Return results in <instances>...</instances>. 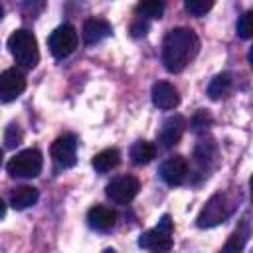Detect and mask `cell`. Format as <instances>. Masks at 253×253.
Returning a JSON list of instances; mask_svg holds the SVG:
<instances>
[{
  "mask_svg": "<svg viewBox=\"0 0 253 253\" xmlns=\"http://www.w3.org/2000/svg\"><path fill=\"white\" fill-rule=\"evenodd\" d=\"M200 40L190 28H172L162 42V63L166 71L180 73L198 55Z\"/></svg>",
  "mask_w": 253,
  "mask_h": 253,
  "instance_id": "6da1fadb",
  "label": "cell"
},
{
  "mask_svg": "<svg viewBox=\"0 0 253 253\" xmlns=\"http://www.w3.org/2000/svg\"><path fill=\"white\" fill-rule=\"evenodd\" d=\"M8 49L12 53V57L16 59L18 65L32 69L38 65L40 61V49H38V42L36 36L30 30H16L10 38H8Z\"/></svg>",
  "mask_w": 253,
  "mask_h": 253,
  "instance_id": "7a4b0ae2",
  "label": "cell"
},
{
  "mask_svg": "<svg viewBox=\"0 0 253 253\" xmlns=\"http://www.w3.org/2000/svg\"><path fill=\"white\" fill-rule=\"evenodd\" d=\"M43 156L38 148H26L12 156L6 164V170L12 178H36L42 172Z\"/></svg>",
  "mask_w": 253,
  "mask_h": 253,
  "instance_id": "3957f363",
  "label": "cell"
},
{
  "mask_svg": "<svg viewBox=\"0 0 253 253\" xmlns=\"http://www.w3.org/2000/svg\"><path fill=\"white\" fill-rule=\"evenodd\" d=\"M172 219L170 215H162L158 225L144 231L140 237H138V245L142 249H148V251H154V253H164V251H170L172 247Z\"/></svg>",
  "mask_w": 253,
  "mask_h": 253,
  "instance_id": "277c9868",
  "label": "cell"
},
{
  "mask_svg": "<svg viewBox=\"0 0 253 253\" xmlns=\"http://www.w3.org/2000/svg\"><path fill=\"white\" fill-rule=\"evenodd\" d=\"M231 210H233V206L229 204V200H227L225 194H213L206 202V206L202 208L196 223H198V227H213V225H219L221 221H225L229 217Z\"/></svg>",
  "mask_w": 253,
  "mask_h": 253,
  "instance_id": "5b68a950",
  "label": "cell"
},
{
  "mask_svg": "<svg viewBox=\"0 0 253 253\" xmlns=\"http://www.w3.org/2000/svg\"><path fill=\"white\" fill-rule=\"evenodd\" d=\"M77 30L71 26V24H63V26H57L49 40H47V45H49V51L55 59H63L67 55H71L77 47Z\"/></svg>",
  "mask_w": 253,
  "mask_h": 253,
  "instance_id": "8992f818",
  "label": "cell"
},
{
  "mask_svg": "<svg viewBox=\"0 0 253 253\" xmlns=\"http://www.w3.org/2000/svg\"><path fill=\"white\" fill-rule=\"evenodd\" d=\"M140 190V184L134 176L130 174H123V176H117L113 178L109 184H107V196L115 202V204H128L134 200V196L138 194Z\"/></svg>",
  "mask_w": 253,
  "mask_h": 253,
  "instance_id": "52a82bcc",
  "label": "cell"
},
{
  "mask_svg": "<svg viewBox=\"0 0 253 253\" xmlns=\"http://www.w3.org/2000/svg\"><path fill=\"white\" fill-rule=\"evenodd\" d=\"M51 158L59 168H71L77 162V138L75 134H61L51 144Z\"/></svg>",
  "mask_w": 253,
  "mask_h": 253,
  "instance_id": "ba28073f",
  "label": "cell"
},
{
  "mask_svg": "<svg viewBox=\"0 0 253 253\" xmlns=\"http://www.w3.org/2000/svg\"><path fill=\"white\" fill-rule=\"evenodd\" d=\"M26 89V77L20 69L10 67L0 73V101L12 103L16 101Z\"/></svg>",
  "mask_w": 253,
  "mask_h": 253,
  "instance_id": "9c48e42d",
  "label": "cell"
},
{
  "mask_svg": "<svg viewBox=\"0 0 253 253\" xmlns=\"http://www.w3.org/2000/svg\"><path fill=\"white\" fill-rule=\"evenodd\" d=\"M188 176V162L184 156H170L160 164V178L168 186H180Z\"/></svg>",
  "mask_w": 253,
  "mask_h": 253,
  "instance_id": "30bf717a",
  "label": "cell"
},
{
  "mask_svg": "<svg viewBox=\"0 0 253 253\" xmlns=\"http://www.w3.org/2000/svg\"><path fill=\"white\" fill-rule=\"evenodd\" d=\"M152 103L158 109L170 111V109H176L178 107L180 95H178L176 87L170 85L168 81H158V83L152 85Z\"/></svg>",
  "mask_w": 253,
  "mask_h": 253,
  "instance_id": "8fae6325",
  "label": "cell"
},
{
  "mask_svg": "<svg viewBox=\"0 0 253 253\" xmlns=\"http://www.w3.org/2000/svg\"><path fill=\"white\" fill-rule=\"evenodd\" d=\"M184 126H186V121H184L180 115L168 117V119L162 123V128H160V132H158V142H160L164 148H170V146L178 144V140H180L182 134H184Z\"/></svg>",
  "mask_w": 253,
  "mask_h": 253,
  "instance_id": "7c38bea8",
  "label": "cell"
},
{
  "mask_svg": "<svg viewBox=\"0 0 253 253\" xmlns=\"http://www.w3.org/2000/svg\"><path fill=\"white\" fill-rule=\"evenodd\" d=\"M113 32L111 24L107 20H99V18H89L85 20L83 24V30H81V36H83V42L87 45H93V43H99L101 40L109 38Z\"/></svg>",
  "mask_w": 253,
  "mask_h": 253,
  "instance_id": "4fadbf2b",
  "label": "cell"
},
{
  "mask_svg": "<svg viewBox=\"0 0 253 253\" xmlns=\"http://www.w3.org/2000/svg\"><path fill=\"white\" fill-rule=\"evenodd\" d=\"M115 219H117V213L115 210L107 208V206H93L89 211H87V221L93 229L97 231H109L113 225H115Z\"/></svg>",
  "mask_w": 253,
  "mask_h": 253,
  "instance_id": "5bb4252c",
  "label": "cell"
},
{
  "mask_svg": "<svg viewBox=\"0 0 253 253\" xmlns=\"http://www.w3.org/2000/svg\"><path fill=\"white\" fill-rule=\"evenodd\" d=\"M231 91H233V77H231V73H227V71L215 75V77L211 79V83L208 85V95H210V99H213V101L225 99Z\"/></svg>",
  "mask_w": 253,
  "mask_h": 253,
  "instance_id": "9a60e30c",
  "label": "cell"
},
{
  "mask_svg": "<svg viewBox=\"0 0 253 253\" xmlns=\"http://www.w3.org/2000/svg\"><path fill=\"white\" fill-rule=\"evenodd\" d=\"M38 198H40L38 188H34V186H20V188H16L12 192L10 204H12L14 210H26V208L34 206L38 202Z\"/></svg>",
  "mask_w": 253,
  "mask_h": 253,
  "instance_id": "2e32d148",
  "label": "cell"
},
{
  "mask_svg": "<svg viewBox=\"0 0 253 253\" xmlns=\"http://www.w3.org/2000/svg\"><path fill=\"white\" fill-rule=\"evenodd\" d=\"M119 162H121V154L117 148H105V150L97 152L91 160V164L97 172H111Z\"/></svg>",
  "mask_w": 253,
  "mask_h": 253,
  "instance_id": "e0dca14e",
  "label": "cell"
},
{
  "mask_svg": "<svg viewBox=\"0 0 253 253\" xmlns=\"http://www.w3.org/2000/svg\"><path fill=\"white\" fill-rule=\"evenodd\" d=\"M156 154V148L152 142L148 140H136L132 146H130V158L134 164L142 166V164H148Z\"/></svg>",
  "mask_w": 253,
  "mask_h": 253,
  "instance_id": "ac0fdd59",
  "label": "cell"
},
{
  "mask_svg": "<svg viewBox=\"0 0 253 253\" xmlns=\"http://www.w3.org/2000/svg\"><path fill=\"white\" fill-rule=\"evenodd\" d=\"M247 235H249V229H247V223H243V227L235 229L229 235V239L225 241L221 253H241L243 247H245V243H247Z\"/></svg>",
  "mask_w": 253,
  "mask_h": 253,
  "instance_id": "d6986e66",
  "label": "cell"
},
{
  "mask_svg": "<svg viewBox=\"0 0 253 253\" xmlns=\"http://www.w3.org/2000/svg\"><path fill=\"white\" fill-rule=\"evenodd\" d=\"M162 12H164V4L162 2H140L136 6V14L138 18L146 20H156V18H162Z\"/></svg>",
  "mask_w": 253,
  "mask_h": 253,
  "instance_id": "ffe728a7",
  "label": "cell"
},
{
  "mask_svg": "<svg viewBox=\"0 0 253 253\" xmlns=\"http://www.w3.org/2000/svg\"><path fill=\"white\" fill-rule=\"evenodd\" d=\"M211 6H213L211 0H186V2H184V8H186L192 16H196V18L206 16V14L211 10Z\"/></svg>",
  "mask_w": 253,
  "mask_h": 253,
  "instance_id": "44dd1931",
  "label": "cell"
},
{
  "mask_svg": "<svg viewBox=\"0 0 253 253\" xmlns=\"http://www.w3.org/2000/svg\"><path fill=\"white\" fill-rule=\"evenodd\" d=\"M251 16H253V12H245L241 18H239V22H237V34H239V38H243V40H249L251 38Z\"/></svg>",
  "mask_w": 253,
  "mask_h": 253,
  "instance_id": "7402d4cb",
  "label": "cell"
},
{
  "mask_svg": "<svg viewBox=\"0 0 253 253\" xmlns=\"http://www.w3.org/2000/svg\"><path fill=\"white\" fill-rule=\"evenodd\" d=\"M4 142L8 148H14L22 142V130L16 126V125H10L8 130H6V136H4Z\"/></svg>",
  "mask_w": 253,
  "mask_h": 253,
  "instance_id": "603a6c76",
  "label": "cell"
},
{
  "mask_svg": "<svg viewBox=\"0 0 253 253\" xmlns=\"http://www.w3.org/2000/svg\"><path fill=\"white\" fill-rule=\"evenodd\" d=\"M146 32H148V24H146V20L136 18V20L132 22V26H130V34H132L134 38H140V36H144Z\"/></svg>",
  "mask_w": 253,
  "mask_h": 253,
  "instance_id": "cb8c5ba5",
  "label": "cell"
},
{
  "mask_svg": "<svg viewBox=\"0 0 253 253\" xmlns=\"http://www.w3.org/2000/svg\"><path fill=\"white\" fill-rule=\"evenodd\" d=\"M210 123V117H208V113L206 111H200V113H196V117L192 119V126H194V130H200L202 126H206Z\"/></svg>",
  "mask_w": 253,
  "mask_h": 253,
  "instance_id": "d4e9b609",
  "label": "cell"
},
{
  "mask_svg": "<svg viewBox=\"0 0 253 253\" xmlns=\"http://www.w3.org/2000/svg\"><path fill=\"white\" fill-rule=\"evenodd\" d=\"M4 213H6V206H4V202L0 200V217H4Z\"/></svg>",
  "mask_w": 253,
  "mask_h": 253,
  "instance_id": "484cf974",
  "label": "cell"
},
{
  "mask_svg": "<svg viewBox=\"0 0 253 253\" xmlns=\"http://www.w3.org/2000/svg\"><path fill=\"white\" fill-rule=\"evenodd\" d=\"M2 16H4V8L0 6V20H2Z\"/></svg>",
  "mask_w": 253,
  "mask_h": 253,
  "instance_id": "4316f807",
  "label": "cell"
},
{
  "mask_svg": "<svg viewBox=\"0 0 253 253\" xmlns=\"http://www.w3.org/2000/svg\"><path fill=\"white\" fill-rule=\"evenodd\" d=\"M105 253H117V251H113V249H107V251H105Z\"/></svg>",
  "mask_w": 253,
  "mask_h": 253,
  "instance_id": "83f0119b",
  "label": "cell"
},
{
  "mask_svg": "<svg viewBox=\"0 0 253 253\" xmlns=\"http://www.w3.org/2000/svg\"><path fill=\"white\" fill-rule=\"evenodd\" d=\"M0 162H2V150H0Z\"/></svg>",
  "mask_w": 253,
  "mask_h": 253,
  "instance_id": "f1b7e54d",
  "label": "cell"
}]
</instances>
